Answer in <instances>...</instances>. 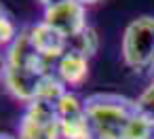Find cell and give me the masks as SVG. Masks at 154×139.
Returning <instances> with one entry per match:
<instances>
[{
    "label": "cell",
    "instance_id": "6da1fadb",
    "mask_svg": "<svg viewBox=\"0 0 154 139\" xmlns=\"http://www.w3.org/2000/svg\"><path fill=\"white\" fill-rule=\"evenodd\" d=\"M85 112L95 139H152L154 126L139 116L135 99L118 93H93L85 99Z\"/></svg>",
    "mask_w": 154,
    "mask_h": 139
},
{
    "label": "cell",
    "instance_id": "7a4b0ae2",
    "mask_svg": "<svg viewBox=\"0 0 154 139\" xmlns=\"http://www.w3.org/2000/svg\"><path fill=\"white\" fill-rule=\"evenodd\" d=\"M120 53H122L125 65L135 72L154 68V17L152 15H141L125 28Z\"/></svg>",
    "mask_w": 154,
    "mask_h": 139
},
{
    "label": "cell",
    "instance_id": "3957f363",
    "mask_svg": "<svg viewBox=\"0 0 154 139\" xmlns=\"http://www.w3.org/2000/svg\"><path fill=\"white\" fill-rule=\"evenodd\" d=\"M17 139H61L55 103L40 99L30 101L19 120Z\"/></svg>",
    "mask_w": 154,
    "mask_h": 139
},
{
    "label": "cell",
    "instance_id": "277c9868",
    "mask_svg": "<svg viewBox=\"0 0 154 139\" xmlns=\"http://www.w3.org/2000/svg\"><path fill=\"white\" fill-rule=\"evenodd\" d=\"M59 118V137L61 139H95L91 122L85 112V99H78L74 93H66L57 101Z\"/></svg>",
    "mask_w": 154,
    "mask_h": 139
},
{
    "label": "cell",
    "instance_id": "5b68a950",
    "mask_svg": "<svg viewBox=\"0 0 154 139\" xmlns=\"http://www.w3.org/2000/svg\"><path fill=\"white\" fill-rule=\"evenodd\" d=\"M42 21L49 23L51 28H55L57 32H61L68 40H72L74 36H78L82 30L89 28L87 7L80 5L78 0H63L59 5H53V7L45 9Z\"/></svg>",
    "mask_w": 154,
    "mask_h": 139
},
{
    "label": "cell",
    "instance_id": "8992f818",
    "mask_svg": "<svg viewBox=\"0 0 154 139\" xmlns=\"http://www.w3.org/2000/svg\"><path fill=\"white\" fill-rule=\"evenodd\" d=\"M28 32H30V40H32L34 49H36L45 59H49V61H53V63L70 49V40H68L61 32H57L55 28H51V26L45 23V21L34 23L32 28H28Z\"/></svg>",
    "mask_w": 154,
    "mask_h": 139
},
{
    "label": "cell",
    "instance_id": "52a82bcc",
    "mask_svg": "<svg viewBox=\"0 0 154 139\" xmlns=\"http://www.w3.org/2000/svg\"><path fill=\"white\" fill-rule=\"evenodd\" d=\"M55 76L66 86H80L89 76V57L68 49L55 61Z\"/></svg>",
    "mask_w": 154,
    "mask_h": 139
},
{
    "label": "cell",
    "instance_id": "ba28073f",
    "mask_svg": "<svg viewBox=\"0 0 154 139\" xmlns=\"http://www.w3.org/2000/svg\"><path fill=\"white\" fill-rule=\"evenodd\" d=\"M97 47H99V36L91 26L70 40V49L80 53V55H85V57H93L97 53Z\"/></svg>",
    "mask_w": 154,
    "mask_h": 139
},
{
    "label": "cell",
    "instance_id": "9c48e42d",
    "mask_svg": "<svg viewBox=\"0 0 154 139\" xmlns=\"http://www.w3.org/2000/svg\"><path fill=\"white\" fill-rule=\"evenodd\" d=\"M135 107L139 112V116L143 120H148L152 126H154V78L152 82L139 93V97L135 99Z\"/></svg>",
    "mask_w": 154,
    "mask_h": 139
},
{
    "label": "cell",
    "instance_id": "30bf717a",
    "mask_svg": "<svg viewBox=\"0 0 154 139\" xmlns=\"http://www.w3.org/2000/svg\"><path fill=\"white\" fill-rule=\"evenodd\" d=\"M17 28H15V23L9 19V15L7 13H2L0 15V49L2 47H11L13 44V40L17 38Z\"/></svg>",
    "mask_w": 154,
    "mask_h": 139
},
{
    "label": "cell",
    "instance_id": "8fae6325",
    "mask_svg": "<svg viewBox=\"0 0 154 139\" xmlns=\"http://www.w3.org/2000/svg\"><path fill=\"white\" fill-rule=\"evenodd\" d=\"M38 2H40L45 9H49V7H53V5H59V2H63V0H38Z\"/></svg>",
    "mask_w": 154,
    "mask_h": 139
},
{
    "label": "cell",
    "instance_id": "7c38bea8",
    "mask_svg": "<svg viewBox=\"0 0 154 139\" xmlns=\"http://www.w3.org/2000/svg\"><path fill=\"white\" fill-rule=\"evenodd\" d=\"M80 5H85V7H89V5H95V2H99V0H78Z\"/></svg>",
    "mask_w": 154,
    "mask_h": 139
},
{
    "label": "cell",
    "instance_id": "4fadbf2b",
    "mask_svg": "<svg viewBox=\"0 0 154 139\" xmlns=\"http://www.w3.org/2000/svg\"><path fill=\"white\" fill-rule=\"evenodd\" d=\"M0 139H17V137H13V135H7V133H0Z\"/></svg>",
    "mask_w": 154,
    "mask_h": 139
},
{
    "label": "cell",
    "instance_id": "5bb4252c",
    "mask_svg": "<svg viewBox=\"0 0 154 139\" xmlns=\"http://www.w3.org/2000/svg\"><path fill=\"white\" fill-rule=\"evenodd\" d=\"M2 13H5V9H2V7H0V15H2Z\"/></svg>",
    "mask_w": 154,
    "mask_h": 139
},
{
    "label": "cell",
    "instance_id": "9a60e30c",
    "mask_svg": "<svg viewBox=\"0 0 154 139\" xmlns=\"http://www.w3.org/2000/svg\"><path fill=\"white\" fill-rule=\"evenodd\" d=\"M152 139H154V133H152Z\"/></svg>",
    "mask_w": 154,
    "mask_h": 139
}]
</instances>
